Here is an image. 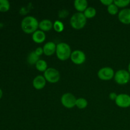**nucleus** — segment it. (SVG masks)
<instances>
[{
    "label": "nucleus",
    "instance_id": "nucleus-1",
    "mask_svg": "<svg viewBox=\"0 0 130 130\" xmlns=\"http://www.w3.org/2000/svg\"><path fill=\"white\" fill-rule=\"evenodd\" d=\"M21 27L25 33L31 34L36 31L39 27V22L34 17L27 16L22 20Z\"/></svg>",
    "mask_w": 130,
    "mask_h": 130
},
{
    "label": "nucleus",
    "instance_id": "nucleus-2",
    "mask_svg": "<svg viewBox=\"0 0 130 130\" xmlns=\"http://www.w3.org/2000/svg\"><path fill=\"white\" fill-rule=\"evenodd\" d=\"M71 48L68 44L66 43H58L56 48V54L58 59L64 61L68 59L71 55Z\"/></svg>",
    "mask_w": 130,
    "mask_h": 130
},
{
    "label": "nucleus",
    "instance_id": "nucleus-3",
    "mask_svg": "<svg viewBox=\"0 0 130 130\" xmlns=\"http://www.w3.org/2000/svg\"><path fill=\"white\" fill-rule=\"evenodd\" d=\"M70 23L74 29L79 30L85 26L86 24V18L83 13H76L71 17Z\"/></svg>",
    "mask_w": 130,
    "mask_h": 130
},
{
    "label": "nucleus",
    "instance_id": "nucleus-4",
    "mask_svg": "<svg viewBox=\"0 0 130 130\" xmlns=\"http://www.w3.org/2000/svg\"><path fill=\"white\" fill-rule=\"evenodd\" d=\"M44 77L47 81L51 83H55L59 81L60 74L56 69L49 68L44 72Z\"/></svg>",
    "mask_w": 130,
    "mask_h": 130
},
{
    "label": "nucleus",
    "instance_id": "nucleus-5",
    "mask_svg": "<svg viewBox=\"0 0 130 130\" xmlns=\"http://www.w3.org/2000/svg\"><path fill=\"white\" fill-rule=\"evenodd\" d=\"M114 79L117 83L119 85H125L130 80V74L126 70H119L114 75Z\"/></svg>",
    "mask_w": 130,
    "mask_h": 130
},
{
    "label": "nucleus",
    "instance_id": "nucleus-6",
    "mask_svg": "<svg viewBox=\"0 0 130 130\" xmlns=\"http://www.w3.org/2000/svg\"><path fill=\"white\" fill-rule=\"evenodd\" d=\"M76 100L75 96L70 93L63 94L61 97V102L62 104L66 108L71 109L76 105Z\"/></svg>",
    "mask_w": 130,
    "mask_h": 130
},
{
    "label": "nucleus",
    "instance_id": "nucleus-7",
    "mask_svg": "<svg viewBox=\"0 0 130 130\" xmlns=\"http://www.w3.org/2000/svg\"><path fill=\"white\" fill-rule=\"evenodd\" d=\"M114 71L111 67H105L100 69L98 72L99 78L104 81H108L114 77Z\"/></svg>",
    "mask_w": 130,
    "mask_h": 130
},
{
    "label": "nucleus",
    "instance_id": "nucleus-8",
    "mask_svg": "<svg viewBox=\"0 0 130 130\" xmlns=\"http://www.w3.org/2000/svg\"><path fill=\"white\" fill-rule=\"evenodd\" d=\"M71 59L75 64L81 65L86 60V55L82 51L75 50L71 53Z\"/></svg>",
    "mask_w": 130,
    "mask_h": 130
},
{
    "label": "nucleus",
    "instance_id": "nucleus-9",
    "mask_svg": "<svg viewBox=\"0 0 130 130\" xmlns=\"http://www.w3.org/2000/svg\"><path fill=\"white\" fill-rule=\"evenodd\" d=\"M118 106L121 108H127L130 106V96L127 94H119L115 100Z\"/></svg>",
    "mask_w": 130,
    "mask_h": 130
},
{
    "label": "nucleus",
    "instance_id": "nucleus-10",
    "mask_svg": "<svg viewBox=\"0 0 130 130\" xmlns=\"http://www.w3.org/2000/svg\"><path fill=\"white\" fill-rule=\"evenodd\" d=\"M119 21L124 24H130V8H125L120 11L118 15Z\"/></svg>",
    "mask_w": 130,
    "mask_h": 130
},
{
    "label": "nucleus",
    "instance_id": "nucleus-11",
    "mask_svg": "<svg viewBox=\"0 0 130 130\" xmlns=\"http://www.w3.org/2000/svg\"><path fill=\"white\" fill-rule=\"evenodd\" d=\"M46 80L44 76L38 75L33 79L32 85L34 88L36 90H41L45 86Z\"/></svg>",
    "mask_w": 130,
    "mask_h": 130
},
{
    "label": "nucleus",
    "instance_id": "nucleus-12",
    "mask_svg": "<svg viewBox=\"0 0 130 130\" xmlns=\"http://www.w3.org/2000/svg\"><path fill=\"white\" fill-rule=\"evenodd\" d=\"M57 45L53 42H48L43 46V52L46 56H51L56 52Z\"/></svg>",
    "mask_w": 130,
    "mask_h": 130
},
{
    "label": "nucleus",
    "instance_id": "nucleus-13",
    "mask_svg": "<svg viewBox=\"0 0 130 130\" xmlns=\"http://www.w3.org/2000/svg\"><path fill=\"white\" fill-rule=\"evenodd\" d=\"M32 39L36 43H43L46 39L45 33L41 30H37L36 31L33 33Z\"/></svg>",
    "mask_w": 130,
    "mask_h": 130
},
{
    "label": "nucleus",
    "instance_id": "nucleus-14",
    "mask_svg": "<svg viewBox=\"0 0 130 130\" xmlns=\"http://www.w3.org/2000/svg\"><path fill=\"white\" fill-rule=\"evenodd\" d=\"M39 27L42 31L47 32L50 30L53 27V24L50 20L44 19L39 23Z\"/></svg>",
    "mask_w": 130,
    "mask_h": 130
},
{
    "label": "nucleus",
    "instance_id": "nucleus-15",
    "mask_svg": "<svg viewBox=\"0 0 130 130\" xmlns=\"http://www.w3.org/2000/svg\"><path fill=\"white\" fill-rule=\"evenodd\" d=\"M74 5L79 12L82 13L88 8V1L86 0H75Z\"/></svg>",
    "mask_w": 130,
    "mask_h": 130
},
{
    "label": "nucleus",
    "instance_id": "nucleus-16",
    "mask_svg": "<svg viewBox=\"0 0 130 130\" xmlns=\"http://www.w3.org/2000/svg\"><path fill=\"white\" fill-rule=\"evenodd\" d=\"M27 62L30 65H36V63L39 60V56L36 53V52H31L27 56Z\"/></svg>",
    "mask_w": 130,
    "mask_h": 130
},
{
    "label": "nucleus",
    "instance_id": "nucleus-17",
    "mask_svg": "<svg viewBox=\"0 0 130 130\" xmlns=\"http://www.w3.org/2000/svg\"><path fill=\"white\" fill-rule=\"evenodd\" d=\"M96 9L93 7H88L84 11V15L86 19H91L96 15Z\"/></svg>",
    "mask_w": 130,
    "mask_h": 130
},
{
    "label": "nucleus",
    "instance_id": "nucleus-18",
    "mask_svg": "<svg viewBox=\"0 0 130 130\" xmlns=\"http://www.w3.org/2000/svg\"><path fill=\"white\" fill-rule=\"evenodd\" d=\"M47 67H48V65L44 60H39L36 63V67L40 72H45L47 70Z\"/></svg>",
    "mask_w": 130,
    "mask_h": 130
},
{
    "label": "nucleus",
    "instance_id": "nucleus-19",
    "mask_svg": "<svg viewBox=\"0 0 130 130\" xmlns=\"http://www.w3.org/2000/svg\"><path fill=\"white\" fill-rule=\"evenodd\" d=\"M76 105L80 109H85L88 105V101L84 98H79L76 100Z\"/></svg>",
    "mask_w": 130,
    "mask_h": 130
},
{
    "label": "nucleus",
    "instance_id": "nucleus-20",
    "mask_svg": "<svg viewBox=\"0 0 130 130\" xmlns=\"http://www.w3.org/2000/svg\"><path fill=\"white\" fill-rule=\"evenodd\" d=\"M10 4L8 0H0V11L6 12L9 10Z\"/></svg>",
    "mask_w": 130,
    "mask_h": 130
},
{
    "label": "nucleus",
    "instance_id": "nucleus-21",
    "mask_svg": "<svg viewBox=\"0 0 130 130\" xmlns=\"http://www.w3.org/2000/svg\"><path fill=\"white\" fill-rule=\"evenodd\" d=\"M53 28L57 32H61L64 29V25L63 24L60 20H57L53 24Z\"/></svg>",
    "mask_w": 130,
    "mask_h": 130
},
{
    "label": "nucleus",
    "instance_id": "nucleus-22",
    "mask_svg": "<svg viewBox=\"0 0 130 130\" xmlns=\"http://www.w3.org/2000/svg\"><path fill=\"white\" fill-rule=\"evenodd\" d=\"M114 3L118 7L124 8L128 6L130 3L129 0H114Z\"/></svg>",
    "mask_w": 130,
    "mask_h": 130
},
{
    "label": "nucleus",
    "instance_id": "nucleus-23",
    "mask_svg": "<svg viewBox=\"0 0 130 130\" xmlns=\"http://www.w3.org/2000/svg\"><path fill=\"white\" fill-rule=\"evenodd\" d=\"M107 11L110 15H116L118 12V7L114 3H113L112 4H111V5H110L109 6H108Z\"/></svg>",
    "mask_w": 130,
    "mask_h": 130
},
{
    "label": "nucleus",
    "instance_id": "nucleus-24",
    "mask_svg": "<svg viewBox=\"0 0 130 130\" xmlns=\"http://www.w3.org/2000/svg\"><path fill=\"white\" fill-rule=\"evenodd\" d=\"M69 15V12L67 10H62L59 11V17L65 18Z\"/></svg>",
    "mask_w": 130,
    "mask_h": 130
},
{
    "label": "nucleus",
    "instance_id": "nucleus-25",
    "mask_svg": "<svg viewBox=\"0 0 130 130\" xmlns=\"http://www.w3.org/2000/svg\"><path fill=\"white\" fill-rule=\"evenodd\" d=\"M100 2L105 6H109L114 3L113 0H100Z\"/></svg>",
    "mask_w": 130,
    "mask_h": 130
},
{
    "label": "nucleus",
    "instance_id": "nucleus-26",
    "mask_svg": "<svg viewBox=\"0 0 130 130\" xmlns=\"http://www.w3.org/2000/svg\"><path fill=\"white\" fill-rule=\"evenodd\" d=\"M34 52H36V53L38 56L41 55L44 53V52H43V49L42 48H41V47H38V48H37L36 50Z\"/></svg>",
    "mask_w": 130,
    "mask_h": 130
},
{
    "label": "nucleus",
    "instance_id": "nucleus-27",
    "mask_svg": "<svg viewBox=\"0 0 130 130\" xmlns=\"http://www.w3.org/2000/svg\"><path fill=\"white\" fill-rule=\"evenodd\" d=\"M117 96H118V95L114 92H112L109 94V98L112 100H116Z\"/></svg>",
    "mask_w": 130,
    "mask_h": 130
},
{
    "label": "nucleus",
    "instance_id": "nucleus-28",
    "mask_svg": "<svg viewBox=\"0 0 130 130\" xmlns=\"http://www.w3.org/2000/svg\"><path fill=\"white\" fill-rule=\"evenodd\" d=\"M2 96H3V91H2V90L0 88V99H1Z\"/></svg>",
    "mask_w": 130,
    "mask_h": 130
},
{
    "label": "nucleus",
    "instance_id": "nucleus-29",
    "mask_svg": "<svg viewBox=\"0 0 130 130\" xmlns=\"http://www.w3.org/2000/svg\"><path fill=\"white\" fill-rule=\"evenodd\" d=\"M128 71H129V74H130V63H129V66H128Z\"/></svg>",
    "mask_w": 130,
    "mask_h": 130
}]
</instances>
